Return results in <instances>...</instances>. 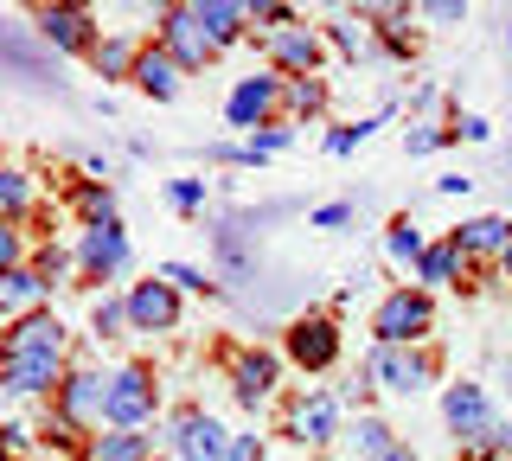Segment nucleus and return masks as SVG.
<instances>
[{"label": "nucleus", "mask_w": 512, "mask_h": 461, "mask_svg": "<svg viewBox=\"0 0 512 461\" xmlns=\"http://www.w3.org/2000/svg\"><path fill=\"white\" fill-rule=\"evenodd\" d=\"M276 103H282V84H276V77H237V90L224 97V122L256 135V129H269Z\"/></svg>", "instance_id": "nucleus-9"}, {"label": "nucleus", "mask_w": 512, "mask_h": 461, "mask_svg": "<svg viewBox=\"0 0 512 461\" xmlns=\"http://www.w3.org/2000/svg\"><path fill=\"white\" fill-rule=\"evenodd\" d=\"M180 327V289H167L160 276L128 289V333H173Z\"/></svg>", "instance_id": "nucleus-8"}, {"label": "nucleus", "mask_w": 512, "mask_h": 461, "mask_svg": "<svg viewBox=\"0 0 512 461\" xmlns=\"http://www.w3.org/2000/svg\"><path fill=\"white\" fill-rule=\"evenodd\" d=\"M180 65H173V58L167 52H160V45H154V52H141L135 58V90H148V97L154 103H167V97H180Z\"/></svg>", "instance_id": "nucleus-20"}, {"label": "nucleus", "mask_w": 512, "mask_h": 461, "mask_svg": "<svg viewBox=\"0 0 512 461\" xmlns=\"http://www.w3.org/2000/svg\"><path fill=\"white\" fill-rule=\"evenodd\" d=\"M448 244H455L461 257H506V244H512V225H506V218H461Z\"/></svg>", "instance_id": "nucleus-18"}, {"label": "nucleus", "mask_w": 512, "mask_h": 461, "mask_svg": "<svg viewBox=\"0 0 512 461\" xmlns=\"http://www.w3.org/2000/svg\"><path fill=\"white\" fill-rule=\"evenodd\" d=\"M160 52H167L180 71H205L218 58L212 39H205V26L192 20V7H160Z\"/></svg>", "instance_id": "nucleus-5"}, {"label": "nucleus", "mask_w": 512, "mask_h": 461, "mask_svg": "<svg viewBox=\"0 0 512 461\" xmlns=\"http://www.w3.org/2000/svg\"><path fill=\"white\" fill-rule=\"evenodd\" d=\"M160 282H167V289H186V295H218V282L192 263H160Z\"/></svg>", "instance_id": "nucleus-28"}, {"label": "nucleus", "mask_w": 512, "mask_h": 461, "mask_svg": "<svg viewBox=\"0 0 512 461\" xmlns=\"http://www.w3.org/2000/svg\"><path fill=\"white\" fill-rule=\"evenodd\" d=\"M442 423L474 449V442L493 429V404H487V391H480V385H448V391H442Z\"/></svg>", "instance_id": "nucleus-11"}, {"label": "nucleus", "mask_w": 512, "mask_h": 461, "mask_svg": "<svg viewBox=\"0 0 512 461\" xmlns=\"http://www.w3.org/2000/svg\"><path fill=\"white\" fill-rule=\"evenodd\" d=\"M32 33L45 45H58V52H90L96 45V20L84 7H39L32 13Z\"/></svg>", "instance_id": "nucleus-12"}, {"label": "nucleus", "mask_w": 512, "mask_h": 461, "mask_svg": "<svg viewBox=\"0 0 512 461\" xmlns=\"http://www.w3.org/2000/svg\"><path fill=\"white\" fill-rule=\"evenodd\" d=\"M263 52L276 58V65L288 71V77H314V65H320V33H308V26H282V33H269L263 39Z\"/></svg>", "instance_id": "nucleus-13"}, {"label": "nucleus", "mask_w": 512, "mask_h": 461, "mask_svg": "<svg viewBox=\"0 0 512 461\" xmlns=\"http://www.w3.org/2000/svg\"><path fill=\"white\" fill-rule=\"evenodd\" d=\"M167 205H173V212H205V180H173Z\"/></svg>", "instance_id": "nucleus-33"}, {"label": "nucleus", "mask_w": 512, "mask_h": 461, "mask_svg": "<svg viewBox=\"0 0 512 461\" xmlns=\"http://www.w3.org/2000/svg\"><path fill=\"white\" fill-rule=\"evenodd\" d=\"M500 378H506V385H512V359H506V365H500Z\"/></svg>", "instance_id": "nucleus-46"}, {"label": "nucleus", "mask_w": 512, "mask_h": 461, "mask_svg": "<svg viewBox=\"0 0 512 461\" xmlns=\"http://www.w3.org/2000/svg\"><path fill=\"white\" fill-rule=\"evenodd\" d=\"M71 205L77 212H84V225H109V218H116V193H109V186H96V180H84L71 193Z\"/></svg>", "instance_id": "nucleus-26"}, {"label": "nucleus", "mask_w": 512, "mask_h": 461, "mask_svg": "<svg viewBox=\"0 0 512 461\" xmlns=\"http://www.w3.org/2000/svg\"><path fill=\"white\" fill-rule=\"evenodd\" d=\"M192 20L205 26L212 52H224V45H237V39H244V26H250V7H231V0H192Z\"/></svg>", "instance_id": "nucleus-17"}, {"label": "nucleus", "mask_w": 512, "mask_h": 461, "mask_svg": "<svg viewBox=\"0 0 512 461\" xmlns=\"http://www.w3.org/2000/svg\"><path fill=\"white\" fill-rule=\"evenodd\" d=\"M32 269H39V276H45V289H52V282L64 276V269H71V250H58V244H45V250H39V263H32Z\"/></svg>", "instance_id": "nucleus-37"}, {"label": "nucleus", "mask_w": 512, "mask_h": 461, "mask_svg": "<svg viewBox=\"0 0 512 461\" xmlns=\"http://www.w3.org/2000/svg\"><path fill=\"white\" fill-rule=\"evenodd\" d=\"M263 20L269 33H282V26H295V7H282V0H263V7H250V26Z\"/></svg>", "instance_id": "nucleus-36"}, {"label": "nucleus", "mask_w": 512, "mask_h": 461, "mask_svg": "<svg viewBox=\"0 0 512 461\" xmlns=\"http://www.w3.org/2000/svg\"><path fill=\"white\" fill-rule=\"evenodd\" d=\"M135 45H128V39H96L90 45V65L96 71H103V77H135Z\"/></svg>", "instance_id": "nucleus-24"}, {"label": "nucleus", "mask_w": 512, "mask_h": 461, "mask_svg": "<svg viewBox=\"0 0 512 461\" xmlns=\"http://www.w3.org/2000/svg\"><path fill=\"white\" fill-rule=\"evenodd\" d=\"M26 205H32V180L20 167H0V225H13Z\"/></svg>", "instance_id": "nucleus-25"}, {"label": "nucleus", "mask_w": 512, "mask_h": 461, "mask_svg": "<svg viewBox=\"0 0 512 461\" xmlns=\"http://www.w3.org/2000/svg\"><path fill=\"white\" fill-rule=\"evenodd\" d=\"M429 327H436V301L423 289H391L372 314L378 346H416V340H429Z\"/></svg>", "instance_id": "nucleus-3"}, {"label": "nucleus", "mask_w": 512, "mask_h": 461, "mask_svg": "<svg viewBox=\"0 0 512 461\" xmlns=\"http://www.w3.org/2000/svg\"><path fill=\"white\" fill-rule=\"evenodd\" d=\"M474 449H487L493 461H512V423H500V417H493V429L474 442Z\"/></svg>", "instance_id": "nucleus-35"}, {"label": "nucleus", "mask_w": 512, "mask_h": 461, "mask_svg": "<svg viewBox=\"0 0 512 461\" xmlns=\"http://www.w3.org/2000/svg\"><path fill=\"white\" fill-rule=\"evenodd\" d=\"M90 327H96V340H122V327H128V301L103 295V301L90 308Z\"/></svg>", "instance_id": "nucleus-29"}, {"label": "nucleus", "mask_w": 512, "mask_h": 461, "mask_svg": "<svg viewBox=\"0 0 512 461\" xmlns=\"http://www.w3.org/2000/svg\"><path fill=\"white\" fill-rule=\"evenodd\" d=\"M282 97H288V109H295V116H314V109H327V84H320V77H295Z\"/></svg>", "instance_id": "nucleus-30"}, {"label": "nucleus", "mask_w": 512, "mask_h": 461, "mask_svg": "<svg viewBox=\"0 0 512 461\" xmlns=\"http://www.w3.org/2000/svg\"><path fill=\"white\" fill-rule=\"evenodd\" d=\"M384 250H391V263H423V231H416L410 225V218H397V225H391V237H384Z\"/></svg>", "instance_id": "nucleus-27"}, {"label": "nucleus", "mask_w": 512, "mask_h": 461, "mask_svg": "<svg viewBox=\"0 0 512 461\" xmlns=\"http://www.w3.org/2000/svg\"><path fill=\"white\" fill-rule=\"evenodd\" d=\"M327 39L340 45L346 58H365V52H372V33H365L359 20H333V26H327Z\"/></svg>", "instance_id": "nucleus-31"}, {"label": "nucleus", "mask_w": 512, "mask_h": 461, "mask_svg": "<svg viewBox=\"0 0 512 461\" xmlns=\"http://www.w3.org/2000/svg\"><path fill=\"white\" fill-rule=\"evenodd\" d=\"M429 20H468V7H461V0H429Z\"/></svg>", "instance_id": "nucleus-42"}, {"label": "nucleus", "mask_w": 512, "mask_h": 461, "mask_svg": "<svg viewBox=\"0 0 512 461\" xmlns=\"http://www.w3.org/2000/svg\"><path fill=\"white\" fill-rule=\"evenodd\" d=\"M455 135H461V141H487V135H493V122H487V116H461V122H455Z\"/></svg>", "instance_id": "nucleus-41"}, {"label": "nucleus", "mask_w": 512, "mask_h": 461, "mask_svg": "<svg viewBox=\"0 0 512 461\" xmlns=\"http://www.w3.org/2000/svg\"><path fill=\"white\" fill-rule=\"evenodd\" d=\"M384 461H416V455L404 449V442H397V449H391V455H384Z\"/></svg>", "instance_id": "nucleus-44"}, {"label": "nucleus", "mask_w": 512, "mask_h": 461, "mask_svg": "<svg viewBox=\"0 0 512 461\" xmlns=\"http://www.w3.org/2000/svg\"><path fill=\"white\" fill-rule=\"evenodd\" d=\"M20 257H26V237L13 231V225H0V276H7V269H20Z\"/></svg>", "instance_id": "nucleus-38"}, {"label": "nucleus", "mask_w": 512, "mask_h": 461, "mask_svg": "<svg viewBox=\"0 0 512 461\" xmlns=\"http://www.w3.org/2000/svg\"><path fill=\"white\" fill-rule=\"evenodd\" d=\"M352 449H359V461H384L397 449V429L384 417H359V423H352Z\"/></svg>", "instance_id": "nucleus-22"}, {"label": "nucleus", "mask_w": 512, "mask_h": 461, "mask_svg": "<svg viewBox=\"0 0 512 461\" xmlns=\"http://www.w3.org/2000/svg\"><path fill=\"white\" fill-rule=\"evenodd\" d=\"M64 321L58 314H26L13 321V333L0 340V391L7 397H39V391H58L64 385Z\"/></svg>", "instance_id": "nucleus-1"}, {"label": "nucleus", "mask_w": 512, "mask_h": 461, "mask_svg": "<svg viewBox=\"0 0 512 461\" xmlns=\"http://www.w3.org/2000/svg\"><path fill=\"white\" fill-rule=\"evenodd\" d=\"M442 141H455V129H410V135H404V148H410V154H436Z\"/></svg>", "instance_id": "nucleus-39"}, {"label": "nucleus", "mask_w": 512, "mask_h": 461, "mask_svg": "<svg viewBox=\"0 0 512 461\" xmlns=\"http://www.w3.org/2000/svg\"><path fill=\"white\" fill-rule=\"evenodd\" d=\"M455 269H461V250H455V244H429L423 263H416V282H423V295L442 289V282H455Z\"/></svg>", "instance_id": "nucleus-23"}, {"label": "nucleus", "mask_w": 512, "mask_h": 461, "mask_svg": "<svg viewBox=\"0 0 512 461\" xmlns=\"http://www.w3.org/2000/svg\"><path fill=\"white\" fill-rule=\"evenodd\" d=\"M288 141H295V129H282V122H269V129H256V135H250V154L263 161V154H282Z\"/></svg>", "instance_id": "nucleus-34"}, {"label": "nucleus", "mask_w": 512, "mask_h": 461, "mask_svg": "<svg viewBox=\"0 0 512 461\" xmlns=\"http://www.w3.org/2000/svg\"><path fill=\"white\" fill-rule=\"evenodd\" d=\"M429 378H436V359L416 353V346H372V359H365V385L397 391V397H416Z\"/></svg>", "instance_id": "nucleus-4"}, {"label": "nucleus", "mask_w": 512, "mask_h": 461, "mask_svg": "<svg viewBox=\"0 0 512 461\" xmlns=\"http://www.w3.org/2000/svg\"><path fill=\"white\" fill-rule=\"evenodd\" d=\"M167 449L180 461H224V455H231V429H224L212 410H186V417L173 423Z\"/></svg>", "instance_id": "nucleus-7"}, {"label": "nucleus", "mask_w": 512, "mask_h": 461, "mask_svg": "<svg viewBox=\"0 0 512 461\" xmlns=\"http://www.w3.org/2000/svg\"><path fill=\"white\" fill-rule=\"evenodd\" d=\"M45 295H52V289H45V276H39V269H26V263L0 276V314H20V321H26V314H39Z\"/></svg>", "instance_id": "nucleus-19"}, {"label": "nucleus", "mask_w": 512, "mask_h": 461, "mask_svg": "<svg viewBox=\"0 0 512 461\" xmlns=\"http://www.w3.org/2000/svg\"><path fill=\"white\" fill-rule=\"evenodd\" d=\"M500 269H506V276H512V244H506V257H500Z\"/></svg>", "instance_id": "nucleus-45"}, {"label": "nucleus", "mask_w": 512, "mask_h": 461, "mask_svg": "<svg viewBox=\"0 0 512 461\" xmlns=\"http://www.w3.org/2000/svg\"><path fill=\"white\" fill-rule=\"evenodd\" d=\"M160 410V385L148 365H122V372L103 378V423L109 429H141Z\"/></svg>", "instance_id": "nucleus-2"}, {"label": "nucleus", "mask_w": 512, "mask_h": 461, "mask_svg": "<svg viewBox=\"0 0 512 461\" xmlns=\"http://www.w3.org/2000/svg\"><path fill=\"white\" fill-rule=\"evenodd\" d=\"M224 461H263V436H231V455Z\"/></svg>", "instance_id": "nucleus-40"}, {"label": "nucleus", "mask_w": 512, "mask_h": 461, "mask_svg": "<svg viewBox=\"0 0 512 461\" xmlns=\"http://www.w3.org/2000/svg\"><path fill=\"white\" fill-rule=\"evenodd\" d=\"M378 122H384V109H378V116H365V122H352V129H333V135H327V154H352L365 135L378 129Z\"/></svg>", "instance_id": "nucleus-32"}, {"label": "nucleus", "mask_w": 512, "mask_h": 461, "mask_svg": "<svg viewBox=\"0 0 512 461\" xmlns=\"http://www.w3.org/2000/svg\"><path fill=\"white\" fill-rule=\"evenodd\" d=\"M346 218H352V205H320L314 225H320V231H333V225H346Z\"/></svg>", "instance_id": "nucleus-43"}, {"label": "nucleus", "mask_w": 512, "mask_h": 461, "mask_svg": "<svg viewBox=\"0 0 512 461\" xmlns=\"http://www.w3.org/2000/svg\"><path fill=\"white\" fill-rule=\"evenodd\" d=\"M340 436V397L333 391H308L295 404V442H308V449H320V442Z\"/></svg>", "instance_id": "nucleus-16"}, {"label": "nucleus", "mask_w": 512, "mask_h": 461, "mask_svg": "<svg viewBox=\"0 0 512 461\" xmlns=\"http://www.w3.org/2000/svg\"><path fill=\"white\" fill-rule=\"evenodd\" d=\"M288 359L308 365V372H327V365L340 359V327H333L327 314H301V321H288Z\"/></svg>", "instance_id": "nucleus-10"}, {"label": "nucleus", "mask_w": 512, "mask_h": 461, "mask_svg": "<svg viewBox=\"0 0 512 461\" xmlns=\"http://www.w3.org/2000/svg\"><path fill=\"white\" fill-rule=\"evenodd\" d=\"M276 378H282V365L276 353H237L231 359V391H237V404H263V397H276Z\"/></svg>", "instance_id": "nucleus-15"}, {"label": "nucleus", "mask_w": 512, "mask_h": 461, "mask_svg": "<svg viewBox=\"0 0 512 461\" xmlns=\"http://www.w3.org/2000/svg\"><path fill=\"white\" fill-rule=\"evenodd\" d=\"M77 269H84L90 282H116L128 269V231L122 218H109V225H84L77 237Z\"/></svg>", "instance_id": "nucleus-6"}, {"label": "nucleus", "mask_w": 512, "mask_h": 461, "mask_svg": "<svg viewBox=\"0 0 512 461\" xmlns=\"http://www.w3.org/2000/svg\"><path fill=\"white\" fill-rule=\"evenodd\" d=\"M148 455H154V436H141V429H116V436L90 442V461H148Z\"/></svg>", "instance_id": "nucleus-21"}, {"label": "nucleus", "mask_w": 512, "mask_h": 461, "mask_svg": "<svg viewBox=\"0 0 512 461\" xmlns=\"http://www.w3.org/2000/svg\"><path fill=\"white\" fill-rule=\"evenodd\" d=\"M58 410H64L77 429L103 423V378L84 372V365H71V372H64V385H58Z\"/></svg>", "instance_id": "nucleus-14"}]
</instances>
